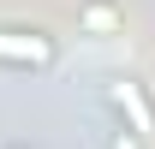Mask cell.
Masks as SVG:
<instances>
[{"mask_svg":"<svg viewBox=\"0 0 155 149\" xmlns=\"http://www.w3.org/2000/svg\"><path fill=\"white\" fill-rule=\"evenodd\" d=\"M0 66L12 72H54L60 66V36L42 24H0Z\"/></svg>","mask_w":155,"mask_h":149,"instance_id":"6da1fadb","label":"cell"},{"mask_svg":"<svg viewBox=\"0 0 155 149\" xmlns=\"http://www.w3.org/2000/svg\"><path fill=\"white\" fill-rule=\"evenodd\" d=\"M101 95H107L114 119H125V125H137L143 137H155V95L143 90L137 78H107V84H101Z\"/></svg>","mask_w":155,"mask_h":149,"instance_id":"7a4b0ae2","label":"cell"},{"mask_svg":"<svg viewBox=\"0 0 155 149\" xmlns=\"http://www.w3.org/2000/svg\"><path fill=\"white\" fill-rule=\"evenodd\" d=\"M72 24H78V36H90V42H114V36H125V6L119 0H78Z\"/></svg>","mask_w":155,"mask_h":149,"instance_id":"3957f363","label":"cell"},{"mask_svg":"<svg viewBox=\"0 0 155 149\" xmlns=\"http://www.w3.org/2000/svg\"><path fill=\"white\" fill-rule=\"evenodd\" d=\"M155 137H143L137 125H125V119H114L107 125V137H101V149H149Z\"/></svg>","mask_w":155,"mask_h":149,"instance_id":"277c9868","label":"cell"},{"mask_svg":"<svg viewBox=\"0 0 155 149\" xmlns=\"http://www.w3.org/2000/svg\"><path fill=\"white\" fill-rule=\"evenodd\" d=\"M0 149H30V143H18V137H12V143H0Z\"/></svg>","mask_w":155,"mask_h":149,"instance_id":"5b68a950","label":"cell"}]
</instances>
